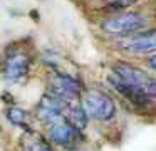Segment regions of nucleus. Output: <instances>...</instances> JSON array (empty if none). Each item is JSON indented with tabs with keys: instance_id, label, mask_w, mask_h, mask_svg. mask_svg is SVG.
Wrapping results in <instances>:
<instances>
[{
	"instance_id": "obj_1",
	"label": "nucleus",
	"mask_w": 156,
	"mask_h": 151,
	"mask_svg": "<svg viewBox=\"0 0 156 151\" xmlns=\"http://www.w3.org/2000/svg\"><path fill=\"white\" fill-rule=\"evenodd\" d=\"M149 23H151V17L144 10L128 9L122 12L102 15V19L99 20V30L114 39H124L148 29Z\"/></svg>"
},
{
	"instance_id": "obj_2",
	"label": "nucleus",
	"mask_w": 156,
	"mask_h": 151,
	"mask_svg": "<svg viewBox=\"0 0 156 151\" xmlns=\"http://www.w3.org/2000/svg\"><path fill=\"white\" fill-rule=\"evenodd\" d=\"M35 57L20 42H10L0 54V74L9 82H22L30 74Z\"/></svg>"
},
{
	"instance_id": "obj_3",
	"label": "nucleus",
	"mask_w": 156,
	"mask_h": 151,
	"mask_svg": "<svg viewBox=\"0 0 156 151\" xmlns=\"http://www.w3.org/2000/svg\"><path fill=\"white\" fill-rule=\"evenodd\" d=\"M109 72L114 74L118 79H121L128 86L148 96L151 101H156V77L146 69L133 62H128V60H114L111 64Z\"/></svg>"
},
{
	"instance_id": "obj_4",
	"label": "nucleus",
	"mask_w": 156,
	"mask_h": 151,
	"mask_svg": "<svg viewBox=\"0 0 156 151\" xmlns=\"http://www.w3.org/2000/svg\"><path fill=\"white\" fill-rule=\"evenodd\" d=\"M79 102L89 119H94L98 123H109L118 113L114 97L99 87H86Z\"/></svg>"
},
{
	"instance_id": "obj_5",
	"label": "nucleus",
	"mask_w": 156,
	"mask_h": 151,
	"mask_svg": "<svg viewBox=\"0 0 156 151\" xmlns=\"http://www.w3.org/2000/svg\"><path fill=\"white\" fill-rule=\"evenodd\" d=\"M44 136L54 148H61L64 151H77V148L86 141L84 133L74 128L64 116L54 119L44 126Z\"/></svg>"
},
{
	"instance_id": "obj_6",
	"label": "nucleus",
	"mask_w": 156,
	"mask_h": 151,
	"mask_svg": "<svg viewBox=\"0 0 156 151\" xmlns=\"http://www.w3.org/2000/svg\"><path fill=\"white\" fill-rule=\"evenodd\" d=\"M45 79H47V89L45 91H49L51 94L61 97L67 104L77 102L86 89L79 77H76L71 72H66V70L52 69L47 72Z\"/></svg>"
},
{
	"instance_id": "obj_7",
	"label": "nucleus",
	"mask_w": 156,
	"mask_h": 151,
	"mask_svg": "<svg viewBox=\"0 0 156 151\" xmlns=\"http://www.w3.org/2000/svg\"><path fill=\"white\" fill-rule=\"evenodd\" d=\"M116 49L129 56H154L156 54V27L136 32L124 39H116Z\"/></svg>"
},
{
	"instance_id": "obj_8",
	"label": "nucleus",
	"mask_w": 156,
	"mask_h": 151,
	"mask_svg": "<svg viewBox=\"0 0 156 151\" xmlns=\"http://www.w3.org/2000/svg\"><path fill=\"white\" fill-rule=\"evenodd\" d=\"M66 107H67V102L62 101L61 97L51 94L49 91H45L41 97H39L37 104L32 109V119L35 123H39L42 128L47 126L49 123H52L57 117H62L66 113Z\"/></svg>"
},
{
	"instance_id": "obj_9",
	"label": "nucleus",
	"mask_w": 156,
	"mask_h": 151,
	"mask_svg": "<svg viewBox=\"0 0 156 151\" xmlns=\"http://www.w3.org/2000/svg\"><path fill=\"white\" fill-rule=\"evenodd\" d=\"M106 81H108L109 87H111L116 94H119L133 109L139 111V113H151V111H154V101H151L148 96L139 92L138 89H134V87L128 86L126 82H122V81L118 79L114 74L109 72L108 77H106Z\"/></svg>"
},
{
	"instance_id": "obj_10",
	"label": "nucleus",
	"mask_w": 156,
	"mask_h": 151,
	"mask_svg": "<svg viewBox=\"0 0 156 151\" xmlns=\"http://www.w3.org/2000/svg\"><path fill=\"white\" fill-rule=\"evenodd\" d=\"M17 148L19 151H57L49 143L44 133L35 129V128L22 131L17 139Z\"/></svg>"
},
{
	"instance_id": "obj_11",
	"label": "nucleus",
	"mask_w": 156,
	"mask_h": 151,
	"mask_svg": "<svg viewBox=\"0 0 156 151\" xmlns=\"http://www.w3.org/2000/svg\"><path fill=\"white\" fill-rule=\"evenodd\" d=\"M4 116L7 119V123L14 128H19V129L25 131V129H30L32 126V114L29 113L25 107L19 106V104H10L4 109Z\"/></svg>"
},
{
	"instance_id": "obj_12",
	"label": "nucleus",
	"mask_w": 156,
	"mask_h": 151,
	"mask_svg": "<svg viewBox=\"0 0 156 151\" xmlns=\"http://www.w3.org/2000/svg\"><path fill=\"white\" fill-rule=\"evenodd\" d=\"M139 0H86V3L92 5L94 9L106 10V15L116 12H122V10L133 9Z\"/></svg>"
},
{
	"instance_id": "obj_13",
	"label": "nucleus",
	"mask_w": 156,
	"mask_h": 151,
	"mask_svg": "<svg viewBox=\"0 0 156 151\" xmlns=\"http://www.w3.org/2000/svg\"><path fill=\"white\" fill-rule=\"evenodd\" d=\"M64 117L74 128H77L79 131H82V133L86 131V128H87V124H89V117H87V114H86V111L82 109V106H81L79 101L77 102L67 104L66 113H64Z\"/></svg>"
},
{
	"instance_id": "obj_14",
	"label": "nucleus",
	"mask_w": 156,
	"mask_h": 151,
	"mask_svg": "<svg viewBox=\"0 0 156 151\" xmlns=\"http://www.w3.org/2000/svg\"><path fill=\"white\" fill-rule=\"evenodd\" d=\"M144 64H146V67H148V69L151 70V72H154V74H156V54H154V56L146 57Z\"/></svg>"
}]
</instances>
